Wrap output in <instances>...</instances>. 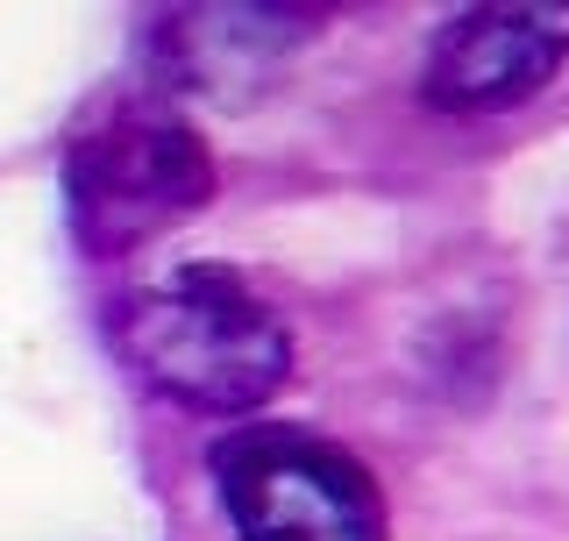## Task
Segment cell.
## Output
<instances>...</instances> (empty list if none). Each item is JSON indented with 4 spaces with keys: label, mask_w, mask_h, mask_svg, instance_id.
<instances>
[{
    "label": "cell",
    "mask_w": 569,
    "mask_h": 541,
    "mask_svg": "<svg viewBox=\"0 0 569 541\" xmlns=\"http://www.w3.org/2000/svg\"><path fill=\"white\" fill-rule=\"evenodd\" d=\"M114 350L150 392L213 421H242L292 385V328L228 264H171L121 293Z\"/></svg>",
    "instance_id": "cell-1"
},
{
    "label": "cell",
    "mask_w": 569,
    "mask_h": 541,
    "mask_svg": "<svg viewBox=\"0 0 569 541\" xmlns=\"http://www.w3.org/2000/svg\"><path fill=\"white\" fill-rule=\"evenodd\" d=\"M213 186L221 165L178 107H121L64 150V214L86 257H121L171 236L213 200Z\"/></svg>",
    "instance_id": "cell-2"
},
{
    "label": "cell",
    "mask_w": 569,
    "mask_h": 541,
    "mask_svg": "<svg viewBox=\"0 0 569 541\" xmlns=\"http://www.w3.org/2000/svg\"><path fill=\"white\" fill-rule=\"evenodd\" d=\"M236 541H385L391 513L356 449L284 421H242L207 449Z\"/></svg>",
    "instance_id": "cell-3"
},
{
    "label": "cell",
    "mask_w": 569,
    "mask_h": 541,
    "mask_svg": "<svg viewBox=\"0 0 569 541\" xmlns=\"http://www.w3.org/2000/svg\"><path fill=\"white\" fill-rule=\"evenodd\" d=\"M569 65V8L556 0H485L435 29L420 65V100L441 115H498Z\"/></svg>",
    "instance_id": "cell-4"
}]
</instances>
